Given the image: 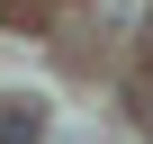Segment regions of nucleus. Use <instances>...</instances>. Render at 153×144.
Listing matches in <instances>:
<instances>
[{"mask_svg":"<svg viewBox=\"0 0 153 144\" xmlns=\"http://www.w3.org/2000/svg\"><path fill=\"white\" fill-rule=\"evenodd\" d=\"M0 144H45V117L18 108V99H0Z\"/></svg>","mask_w":153,"mask_h":144,"instance_id":"nucleus-1","label":"nucleus"}]
</instances>
